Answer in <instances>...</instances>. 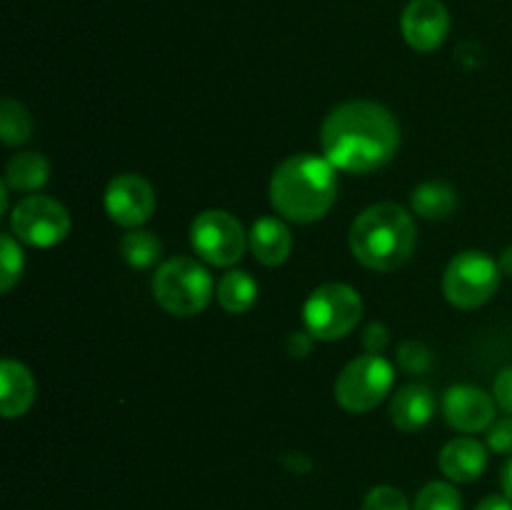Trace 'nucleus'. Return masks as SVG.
<instances>
[{
	"label": "nucleus",
	"instance_id": "nucleus-1",
	"mask_svg": "<svg viewBox=\"0 0 512 510\" xmlns=\"http://www.w3.org/2000/svg\"><path fill=\"white\" fill-rule=\"evenodd\" d=\"M323 155L338 170L368 175L385 168L400 148V125L385 105L348 100L330 110L320 130Z\"/></svg>",
	"mask_w": 512,
	"mask_h": 510
},
{
	"label": "nucleus",
	"instance_id": "nucleus-2",
	"mask_svg": "<svg viewBox=\"0 0 512 510\" xmlns=\"http://www.w3.org/2000/svg\"><path fill=\"white\" fill-rule=\"evenodd\" d=\"M328 158L313 153L290 155L275 168L270 180V203L275 213L293 223L325 218L338 198V175Z\"/></svg>",
	"mask_w": 512,
	"mask_h": 510
},
{
	"label": "nucleus",
	"instance_id": "nucleus-3",
	"mask_svg": "<svg viewBox=\"0 0 512 510\" xmlns=\"http://www.w3.org/2000/svg\"><path fill=\"white\" fill-rule=\"evenodd\" d=\"M350 250L365 268L390 273L405 265L418 243L413 215L395 203H375L350 225Z\"/></svg>",
	"mask_w": 512,
	"mask_h": 510
},
{
	"label": "nucleus",
	"instance_id": "nucleus-4",
	"mask_svg": "<svg viewBox=\"0 0 512 510\" xmlns=\"http://www.w3.org/2000/svg\"><path fill=\"white\" fill-rule=\"evenodd\" d=\"M213 278L208 268L200 265V260L170 258L155 270L153 275V295L165 313L175 318H193L213 298Z\"/></svg>",
	"mask_w": 512,
	"mask_h": 510
},
{
	"label": "nucleus",
	"instance_id": "nucleus-5",
	"mask_svg": "<svg viewBox=\"0 0 512 510\" xmlns=\"http://www.w3.org/2000/svg\"><path fill=\"white\" fill-rule=\"evenodd\" d=\"M363 318V300L348 283H325L305 300V330L318 340H340Z\"/></svg>",
	"mask_w": 512,
	"mask_h": 510
},
{
	"label": "nucleus",
	"instance_id": "nucleus-6",
	"mask_svg": "<svg viewBox=\"0 0 512 510\" xmlns=\"http://www.w3.org/2000/svg\"><path fill=\"white\" fill-rule=\"evenodd\" d=\"M500 263L483 250H465L448 263L443 293L460 310H475L488 303L500 285Z\"/></svg>",
	"mask_w": 512,
	"mask_h": 510
},
{
	"label": "nucleus",
	"instance_id": "nucleus-7",
	"mask_svg": "<svg viewBox=\"0 0 512 510\" xmlns=\"http://www.w3.org/2000/svg\"><path fill=\"white\" fill-rule=\"evenodd\" d=\"M395 383V368L383 355L365 353L350 360L335 380V400L348 413H368L378 408L380 400Z\"/></svg>",
	"mask_w": 512,
	"mask_h": 510
},
{
	"label": "nucleus",
	"instance_id": "nucleus-8",
	"mask_svg": "<svg viewBox=\"0 0 512 510\" xmlns=\"http://www.w3.org/2000/svg\"><path fill=\"white\" fill-rule=\"evenodd\" d=\"M190 243L193 250L210 265L230 268L243 258L248 248V235L243 223L228 210H203L190 225Z\"/></svg>",
	"mask_w": 512,
	"mask_h": 510
},
{
	"label": "nucleus",
	"instance_id": "nucleus-9",
	"mask_svg": "<svg viewBox=\"0 0 512 510\" xmlns=\"http://www.w3.org/2000/svg\"><path fill=\"white\" fill-rule=\"evenodd\" d=\"M10 228L20 243L50 248L68 238L70 215L63 203L48 195H28L10 213Z\"/></svg>",
	"mask_w": 512,
	"mask_h": 510
},
{
	"label": "nucleus",
	"instance_id": "nucleus-10",
	"mask_svg": "<svg viewBox=\"0 0 512 510\" xmlns=\"http://www.w3.org/2000/svg\"><path fill=\"white\" fill-rule=\"evenodd\" d=\"M105 213L123 228H140L155 213V190L143 175H115L103 195Z\"/></svg>",
	"mask_w": 512,
	"mask_h": 510
},
{
	"label": "nucleus",
	"instance_id": "nucleus-11",
	"mask_svg": "<svg viewBox=\"0 0 512 510\" xmlns=\"http://www.w3.org/2000/svg\"><path fill=\"white\" fill-rule=\"evenodd\" d=\"M405 43L418 53H433L450 33V13L440 0H410L400 18Z\"/></svg>",
	"mask_w": 512,
	"mask_h": 510
},
{
	"label": "nucleus",
	"instance_id": "nucleus-12",
	"mask_svg": "<svg viewBox=\"0 0 512 510\" xmlns=\"http://www.w3.org/2000/svg\"><path fill=\"white\" fill-rule=\"evenodd\" d=\"M443 415L460 433H480L495 420V398L475 385H453L443 395Z\"/></svg>",
	"mask_w": 512,
	"mask_h": 510
},
{
	"label": "nucleus",
	"instance_id": "nucleus-13",
	"mask_svg": "<svg viewBox=\"0 0 512 510\" xmlns=\"http://www.w3.org/2000/svg\"><path fill=\"white\" fill-rule=\"evenodd\" d=\"M435 410H438V400H435L433 390L423 383H410L395 393L393 403H390V420L395 428L405 430V433H418L433 420Z\"/></svg>",
	"mask_w": 512,
	"mask_h": 510
},
{
	"label": "nucleus",
	"instance_id": "nucleus-14",
	"mask_svg": "<svg viewBox=\"0 0 512 510\" xmlns=\"http://www.w3.org/2000/svg\"><path fill=\"white\" fill-rule=\"evenodd\" d=\"M440 470L453 483H473L488 465V450L475 438H455L440 450Z\"/></svg>",
	"mask_w": 512,
	"mask_h": 510
},
{
	"label": "nucleus",
	"instance_id": "nucleus-15",
	"mask_svg": "<svg viewBox=\"0 0 512 510\" xmlns=\"http://www.w3.org/2000/svg\"><path fill=\"white\" fill-rule=\"evenodd\" d=\"M35 400V378L20 360L5 358L0 363V410L3 418H20Z\"/></svg>",
	"mask_w": 512,
	"mask_h": 510
},
{
	"label": "nucleus",
	"instance_id": "nucleus-16",
	"mask_svg": "<svg viewBox=\"0 0 512 510\" xmlns=\"http://www.w3.org/2000/svg\"><path fill=\"white\" fill-rule=\"evenodd\" d=\"M248 240L258 263L268 265V268L283 265L293 253V235H290L288 225L278 218H270V215L255 220Z\"/></svg>",
	"mask_w": 512,
	"mask_h": 510
},
{
	"label": "nucleus",
	"instance_id": "nucleus-17",
	"mask_svg": "<svg viewBox=\"0 0 512 510\" xmlns=\"http://www.w3.org/2000/svg\"><path fill=\"white\" fill-rule=\"evenodd\" d=\"M215 298L223 305V310L228 313L240 315L245 310H250L258 300V283L250 273L245 270H230L220 278L218 290H215Z\"/></svg>",
	"mask_w": 512,
	"mask_h": 510
},
{
	"label": "nucleus",
	"instance_id": "nucleus-18",
	"mask_svg": "<svg viewBox=\"0 0 512 510\" xmlns=\"http://www.w3.org/2000/svg\"><path fill=\"white\" fill-rule=\"evenodd\" d=\"M50 178L48 160L40 153H18L10 158L8 168H5V185L13 190H40Z\"/></svg>",
	"mask_w": 512,
	"mask_h": 510
},
{
	"label": "nucleus",
	"instance_id": "nucleus-19",
	"mask_svg": "<svg viewBox=\"0 0 512 510\" xmlns=\"http://www.w3.org/2000/svg\"><path fill=\"white\" fill-rule=\"evenodd\" d=\"M413 213L425 220H445L453 215L458 198L448 183H423L410 195Z\"/></svg>",
	"mask_w": 512,
	"mask_h": 510
},
{
	"label": "nucleus",
	"instance_id": "nucleus-20",
	"mask_svg": "<svg viewBox=\"0 0 512 510\" xmlns=\"http://www.w3.org/2000/svg\"><path fill=\"white\" fill-rule=\"evenodd\" d=\"M160 253H163V245L155 238V233L150 230H130V233L123 235L120 240V255L125 258V263L135 270L150 268L160 260Z\"/></svg>",
	"mask_w": 512,
	"mask_h": 510
},
{
	"label": "nucleus",
	"instance_id": "nucleus-21",
	"mask_svg": "<svg viewBox=\"0 0 512 510\" xmlns=\"http://www.w3.org/2000/svg\"><path fill=\"white\" fill-rule=\"evenodd\" d=\"M33 135V118L28 108L15 98H3L0 103V138L5 145H23Z\"/></svg>",
	"mask_w": 512,
	"mask_h": 510
},
{
	"label": "nucleus",
	"instance_id": "nucleus-22",
	"mask_svg": "<svg viewBox=\"0 0 512 510\" xmlns=\"http://www.w3.org/2000/svg\"><path fill=\"white\" fill-rule=\"evenodd\" d=\"M413 510H463V498L453 483L433 480L415 495Z\"/></svg>",
	"mask_w": 512,
	"mask_h": 510
},
{
	"label": "nucleus",
	"instance_id": "nucleus-23",
	"mask_svg": "<svg viewBox=\"0 0 512 510\" xmlns=\"http://www.w3.org/2000/svg\"><path fill=\"white\" fill-rule=\"evenodd\" d=\"M0 245H3V255H0V290L10 293L13 285L20 280V273H23V250H20L18 240L10 233L0 235Z\"/></svg>",
	"mask_w": 512,
	"mask_h": 510
},
{
	"label": "nucleus",
	"instance_id": "nucleus-24",
	"mask_svg": "<svg viewBox=\"0 0 512 510\" xmlns=\"http://www.w3.org/2000/svg\"><path fill=\"white\" fill-rule=\"evenodd\" d=\"M360 510H413L408 505L403 490L393 488V485H378V488L370 490L363 500V508Z\"/></svg>",
	"mask_w": 512,
	"mask_h": 510
},
{
	"label": "nucleus",
	"instance_id": "nucleus-25",
	"mask_svg": "<svg viewBox=\"0 0 512 510\" xmlns=\"http://www.w3.org/2000/svg\"><path fill=\"white\" fill-rule=\"evenodd\" d=\"M398 360L408 373H425L430 363H433V353L423 343H418V340H408V343L400 345Z\"/></svg>",
	"mask_w": 512,
	"mask_h": 510
},
{
	"label": "nucleus",
	"instance_id": "nucleus-26",
	"mask_svg": "<svg viewBox=\"0 0 512 510\" xmlns=\"http://www.w3.org/2000/svg\"><path fill=\"white\" fill-rule=\"evenodd\" d=\"M488 445L495 453H512V415L493 423L488 433Z\"/></svg>",
	"mask_w": 512,
	"mask_h": 510
},
{
	"label": "nucleus",
	"instance_id": "nucleus-27",
	"mask_svg": "<svg viewBox=\"0 0 512 510\" xmlns=\"http://www.w3.org/2000/svg\"><path fill=\"white\" fill-rule=\"evenodd\" d=\"M493 398L505 413L512 415V368L500 370L493 383Z\"/></svg>",
	"mask_w": 512,
	"mask_h": 510
},
{
	"label": "nucleus",
	"instance_id": "nucleus-28",
	"mask_svg": "<svg viewBox=\"0 0 512 510\" xmlns=\"http://www.w3.org/2000/svg\"><path fill=\"white\" fill-rule=\"evenodd\" d=\"M388 340H390V333H388V328H385V325L373 323V325H368V328L363 330V345H365V350H368V353L380 355L385 350V345H388Z\"/></svg>",
	"mask_w": 512,
	"mask_h": 510
},
{
	"label": "nucleus",
	"instance_id": "nucleus-29",
	"mask_svg": "<svg viewBox=\"0 0 512 510\" xmlns=\"http://www.w3.org/2000/svg\"><path fill=\"white\" fill-rule=\"evenodd\" d=\"M288 355L290 358H305V355H310V350H313V335L305 330V333H290L288 335Z\"/></svg>",
	"mask_w": 512,
	"mask_h": 510
},
{
	"label": "nucleus",
	"instance_id": "nucleus-30",
	"mask_svg": "<svg viewBox=\"0 0 512 510\" xmlns=\"http://www.w3.org/2000/svg\"><path fill=\"white\" fill-rule=\"evenodd\" d=\"M475 510H512V500L508 495H488Z\"/></svg>",
	"mask_w": 512,
	"mask_h": 510
},
{
	"label": "nucleus",
	"instance_id": "nucleus-31",
	"mask_svg": "<svg viewBox=\"0 0 512 510\" xmlns=\"http://www.w3.org/2000/svg\"><path fill=\"white\" fill-rule=\"evenodd\" d=\"M500 480H503V493L508 495V498L512 500V458L505 463L503 468V475H500Z\"/></svg>",
	"mask_w": 512,
	"mask_h": 510
},
{
	"label": "nucleus",
	"instance_id": "nucleus-32",
	"mask_svg": "<svg viewBox=\"0 0 512 510\" xmlns=\"http://www.w3.org/2000/svg\"><path fill=\"white\" fill-rule=\"evenodd\" d=\"M500 270H503L505 275H510V278H512V245H510V248H505L503 255H500Z\"/></svg>",
	"mask_w": 512,
	"mask_h": 510
},
{
	"label": "nucleus",
	"instance_id": "nucleus-33",
	"mask_svg": "<svg viewBox=\"0 0 512 510\" xmlns=\"http://www.w3.org/2000/svg\"><path fill=\"white\" fill-rule=\"evenodd\" d=\"M0 213H8V185L0 183Z\"/></svg>",
	"mask_w": 512,
	"mask_h": 510
}]
</instances>
